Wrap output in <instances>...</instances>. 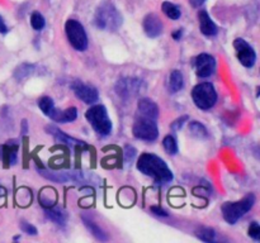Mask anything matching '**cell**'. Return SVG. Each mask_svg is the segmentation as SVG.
Wrapping results in <instances>:
<instances>
[{"label": "cell", "mask_w": 260, "mask_h": 243, "mask_svg": "<svg viewBox=\"0 0 260 243\" xmlns=\"http://www.w3.org/2000/svg\"><path fill=\"white\" fill-rule=\"evenodd\" d=\"M137 169L157 184H167L173 180V172L167 162L154 153H142L137 159Z\"/></svg>", "instance_id": "obj_1"}, {"label": "cell", "mask_w": 260, "mask_h": 243, "mask_svg": "<svg viewBox=\"0 0 260 243\" xmlns=\"http://www.w3.org/2000/svg\"><path fill=\"white\" fill-rule=\"evenodd\" d=\"M94 24L102 30H117L122 24V15L111 2H104L96 8Z\"/></svg>", "instance_id": "obj_2"}, {"label": "cell", "mask_w": 260, "mask_h": 243, "mask_svg": "<svg viewBox=\"0 0 260 243\" xmlns=\"http://www.w3.org/2000/svg\"><path fill=\"white\" fill-rule=\"evenodd\" d=\"M255 201V195L249 194L246 195L244 199H241L240 201L225 202V204L222 205L223 219H225L229 224H235L240 218H243L244 215L254 207Z\"/></svg>", "instance_id": "obj_3"}, {"label": "cell", "mask_w": 260, "mask_h": 243, "mask_svg": "<svg viewBox=\"0 0 260 243\" xmlns=\"http://www.w3.org/2000/svg\"><path fill=\"white\" fill-rule=\"evenodd\" d=\"M86 120L94 131L101 136H109L112 132V122L104 105H94L85 113Z\"/></svg>", "instance_id": "obj_4"}, {"label": "cell", "mask_w": 260, "mask_h": 243, "mask_svg": "<svg viewBox=\"0 0 260 243\" xmlns=\"http://www.w3.org/2000/svg\"><path fill=\"white\" fill-rule=\"evenodd\" d=\"M192 99L196 106L202 110H208L217 101V93L211 83H202L194 86L192 91Z\"/></svg>", "instance_id": "obj_5"}, {"label": "cell", "mask_w": 260, "mask_h": 243, "mask_svg": "<svg viewBox=\"0 0 260 243\" xmlns=\"http://www.w3.org/2000/svg\"><path fill=\"white\" fill-rule=\"evenodd\" d=\"M65 33L68 37L69 43L75 48L76 51H85L88 48L89 40L85 29L79 20L69 19L65 23Z\"/></svg>", "instance_id": "obj_6"}, {"label": "cell", "mask_w": 260, "mask_h": 243, "mask_svg": "<svg viewBox=\"0 0 260 243\" xmlns=\"http://www.w3.org/2000/svg\"><path fill=\"white\" fill-rule=\"evenodd\" d=\"M132 133L135 138L141 139V141L152 142L159 136V128L155 119L147 118V116L140 115V118L136 119L132 127Z\"/></svg>", "instance_id": "obj_7"}, {"label": "cell", "mask_w": 260, "mask_h": 243, "mask_svg": "<svg viewBox=\"0 0 260 243\" xmlns=\"http://www.w3.org/2000/svg\"><path fill=\"white\" fill-rule=\"evenodd\" d=\"M234 48L236 51V56H238V60L244 67L251 68L255 65L256 61V53L254 51V48L246 42L243 38H236L234 40Z\"/></svg>", "instance_id": "obj_8"}, {"label": "cell", "mask_w": 260, "mask_h": 243, "mask_svg": "<svg viewBox=\"0 0 260 243\" xmlns=\"http://www.w3.org/2000/svg\"><path fill=\"white\" fill-rule=\"evenodd\" d=\"M71 89H73L76 98L80 99L83 103L94 104L95 101H98L99 94H98V90H96L94 86L88 85V84H84L81 83V81L76 80L71 84Z\"/></svg>", "instance_id": "obj_9"}, {"label": "cell", "mask_w": 260, "mask_h": 243, "mask_svg": "<svg viewBox=\"0 0 260 243\" xmlns=\"http://www.w3.org/2000/svg\"><path fill=\"white\" fill-rule=\"evenodd\" d=\"M216 71V60L208 53H201L196 58V72L200 77H210Z\"/></svg>", "instance_id": "obj_10"}, {"label": "cell", "mask_w": 260, "mask_h": 243, "mask_svg": "<svg viewBox=\"0 0 260 243\" xmlns=\"http://www.w3.org/2000/svg\"><path fill=\"white\" fill-rule=\"evenodd\" d=\"M140 88H141V80L139 78H121L116 84V93L123 99H128L140 93Z\"/></svg>", "instance_id": "obj_11"}, {"label": "cell", "mask_w": 260, "mask_h": 243, "mask_svg": "<svg viewBox=\"0 0 260 243\" xmlns=\"http://www.w3.org/2000/svg\"><path fill=\"white\" fill-rule=\"evenodd\" d=\"M162 25L161 19L157 17L156 14L151 13V14H147L144 19V30L146 33L147 37L150 38H156L159 37L162 33Z\"/></svg>", "instance_id": "obj_12"}, {"label": "cell", "mask_w": 260, "mask_h": 243, "mask_svg": "<svg viewBox=\"0 0 260 243\" xmlns=\"http://www.w3.org/2000/svg\"><path fill=\"white\" fill-rule=\"evenodd\" d=\"M0 158L5 166H13L18 161V143L9 141L4 146H0Z\"/></svg>", "instance_id": "obj_13"}, {"label": "cell", "mask_w": 260, "mask_h": 243, "mask_svg": "<svg viewBox=\"0 0 260 243\" xmlns=\"http://www.w3.org/2000/svg\"><path fill=\"white\" fill-rule=\"evenodd\" d=\"M198 22H200V29L201 32L205 35H216L218 32L217 25L215 24V22L212 20V18L210 17L206 10H200L198 12Z\"/></svg>", "instance_id": "obj_14"}, {"label": "cell", "mask_w": 260, "mask_h": 243, "mask_svg": "<svg viewBox=\"0 0 260 243\" xmlns=\"http://www.w3.org/2000/svg\"><path fill=\"white\" fill-rule=\"evenodd\" d=\"M137 110L142 116H147V118L155 119V120L159 118V106L151 99H141L137 104Z\"/></svg>", "instance_id": "obj_15"}, {"label": "cell", "mask_w": 260, "mask_h": 243, "mask_svg": "<svg viewBox=\"0 0 260 243\" xmlns=\"http://www.w3.org/2000/svg\"><path fill=\"white\" fill-rule=\"evenodd\" d=\"M50 118L57 123H71L78 118V109L74 108V106L65 109V110L55 108V110L51 113Z\"/></svg>", "instance_id": "obj_16"}, {"label": "cell", "mask_w": 260, "mask_h": 243, "mask_svg": "<svg viewBox=\"0 0 260 243\" xmlns=\"http://www.w3.org/2000/svg\"><path fill=\"white\" fill-rule=\"evenodd\" d=\"M46 132H47V133H50L51 136H53V138H55L57 142H62V143H66V144H76V146H79V144H83V142L81 141L68 136V134H65L62 131H60V129L56 128V127H53V126L46 127Z\"/></svg>", "instance_id": "obj_17"}, {"label": "cell", "mask_w": 260, "mask_h": 243, "mask_svg": "<svg viewBox=\"0 0 260 243\" xmlns=\"http://www.w3.org/2000/svg\"><path fill=\"white\" fill-rule=\"evenodd\" d=\"M40 174L42 175L45 179L51 180V181L60 182V184H63V182L69 181V180H78V174H66V172H55V171H46V170H41Z\"/></svg>", "instance_id": "obj_18"}, {"label": "cell", "mask_w": 260, "mask_h": 243, "mask_svg": "<svg viewBox=\"0 0 260 243\" xmlns=\"http://www.w3.org/2000/svg\"><path fill=\"white\" fill-rule=\"evenodd\" d=\"M183 85H184L183 73L179 70L172 71V73L169 76V81H168V90L172 94H175L182 90Z\"/></svg>", "instance_id": "obj_19"}, {"label": "cell", "mask_w": 260, "mask_h": 243, "mask_svg": "<svg viewBox=\"0 0 260 243\" xmlns=\"http://www.w3.org/2000/svg\"><path fill=\"white\" fill-rule=\"evenodd\" d=\"M83 222H84V224H85V227L88 228L89 230H90V233L94 235V237L98 238L99 240H107V239H108L106 232H104V230L102 229V228L99 227L98 224H95V223H94L93 220L90 219V218L83 217Z\"/></svg>", "instance_id": "obj_20"}, {"label": "cell", "mask_w": 260, "mask_h": 243, "mask_svg": "<svg viewBox=\"0 0 260 243\" xmlns=\"http://www.w3.org/2000/svg\"><path fill=\"white\" fill-rule=\"evenodd\" d=\"M161 10L164 12V14L167 15L168 18H170V19H173V20L179 19L180 15H182V12H180L179 7H177V5L173 4V3H169V2L162 3Z\"/></svg>", "instance_id": "obj_21"}, {"label": "cell", "mask_w": 260, "mask_h": 243, "mask_svg": "<svg viewBox=\"0 0 260 243\" xmlns=\"http://www.w3.org/2000/svg\"><path fill=\"white\" fill-rule=\"evenodd\" d=\"M189 131H190V134H192L193 137H196V138L202 139V138H207L208 137L207 128H206L202 123H200V122H190Z\"/></svg>", "instance_id": "obj_22"}, {"label": "cell", "mask_w": 260, "mask_h": 243, "mask_svg": "<svg viewBox=\"0 0 260 243\" xmlns=\"http://www.w3.org/2000/svg\"><path fill=\"white\" fill-rule=\"evenodd\" d=\"M35 72V66L30 65V63H22L20 66H18L17 68H15V72H14V77L17 78V80H23V78L28 77V76H30L32 73Z\"/></svg>", "instance_id": "obj_23"}, {"label": "cell", "mask_w": 260, "mask_h": 243, "mask_svg": "<svg viewBox=\"0 0 260 243\" xmlns=\"http://www.w3.org/2000/svg\"><path fill=\"white\" fill-rule=\"evenodd\" d=\"M46 217H47L50 220H52V222H55L56 224L63 225L66 222L65 214H63L61 210L50 209V208H47V209H46Z\"/></svg>", "instance_id": "obj_24"}, {"label": "cell", "mask_w": 260, "mask_h": 243, "mask_svg": "<svg viewBox=\"0 0 260 243\" xmlns=\"http://www.w3.org/2000/svg\"><path fill=\"white\" fill-rule=\"evenodd\" d=\"M38 106H40L41 110L43 111V114H46L47 116L51 115L53 110H55V104H53V100L50 98V96H43L38 100Z\"/></svg>", "instance_id": "obj_25"}, {"label": "cell", "mask_w": 260, "mask_h": 243, "mask_svg": "<svg viewBox=\"0 0 260 243\" xmlns=\"http://www.w3.org/2000/svg\"><path fill=\"white\" fill-rule=\"evenodd\" d=\"M196 234H197V237L200 238L201 240H203V242H213V240H215L216 233L212 228L201 227Z\"/></svg>", "instance_id": "obj_26"}, {"label": "cell", "mask_w": 260, "mask_h": 243, "mask_svg": "<svg viewBox=\"0 0 260 243\" xmlns=\"http://www.w3.org/2000/svg\"><path fill=\"white\" fill-rule=\"evenodd\" d=\"M30 25L35 30H41L45 28L46 20L40 12H33L30 15Z\"/></svg>", "instance_id": "obj_27"}, {"label": "cell", "mask_w": 260, "mask_h": 243, "mask_svg": "<svg viewBox=\"0 0 260 243\" xmlns=\"http://www.w3.org/2000/svg\"><path fill=\"white\" fill-rule=\"evenodd\" d=\"M162 146H164L165 151L169 154H177L178 153V143L177 139L173 136H167L162 141Z\"/></svg>", "instance_id": "obj_28"}, {"label": "cell", "mask_w": 260, "mask_h": 243, "mask_svg": "<svg viewBox=\"0 0 260 243\" xmlns=\"http://www.w3.org/2000/svg\"><path fill=\"white\" fill-rule=\"evenodd\" d=\"M135 157H136V149L132 146H129V144L124 147V162L129 165L134 161Z\"/></svg>", "instance_id": "obj_29"}, {"label": "cell", "mask_w": 260, "mask_h": 243, "mask_svg": "<svg viewBox=\"0 0 260 243\" xmlns=\"http://www.w3.org/2000/svg\"><path fill=\"white\" fill-rule=\"evenodd\" d=\"M249 235L253 238L254 240L260 239V225L258 222H253L249 227Z\"/></svg>", "instance_id": "obj_30"}, {"label": "cell", "mask_w": 260, "mask_h": 243, "mask_svg": "<svg viewBox=\"0 0 260 243\" xmlns=\"http://www.w3.org/2000/svg\"><path fill=\"white\" fill-rule=\"evenodd\" d=\"M20 229H22L23 232L27 233V234H29V235H36L38 233L37 228H36L35 225H32L30 223H28V222L20 223Z\"/></svg>", "instance_id": "obj_31"}, {"label": "cell", "mask_w": 260, "mask_h": 243, "mask_svg": "<svg viewBox=\"0 0 260 243\" xmlns=\"http://www.w3.org/2000/svg\"><path fill=\"white\" fill-rule=\"evenodd\" d=\"M188 119H189V116H188V115H183V116H180L179 119H177V120L173 122V124H172V129H173V131H179V129L183 127V124H184L185 122L188 120Z\"/></svg>", "instance_id": "obj_32"}, {"label": "cell", "mask_w": 260, "mask_h": 243, "mask_svg": "<svg viewBox=\"0 0 260 243\" xmlns=\"http://www.w3.org/2000/svg\"><path fill=\"white\" fill-rule=\"evenodd\" d=\"M151 212L155 215H159V217H168V213L164 209H161L160 207H151Z\"/></svg>", "instance_id": "obj_33"}, {"label": "cell", "mask_w": 260, "mask_h": 243, "mask_svg": "<svg viewBox=\"0 0 260 243\" xmlns=\"http://www.w3.org/2000/svg\"><path fill=\"white\" fill-rule=\"evenodd\" d=\"M0 33H2V34L8 33V27H7V24H5L4 19L2 18V15H0Z\"/></svg>", "instance_id": "obj_34"}, {"label": "cell", "mask_w": 260, "mask_h": 243, "mask_svg": "<svg viewBox=\"0 0 260 243\" xmlns=\"http://www.w3.org/2000/svg\"><path fill=\"white\" fill-rule=\"evenodd\" d=\"M182 34H183V29H178L173 33V38H174L175 40H179L180 38H182Z\"/></svg>", "instance_id": "obj_35"}, {"label": "cell", "mask_w": 260, "mask_h": 243, "mask_svg": "<svg viewBox=\"0 0 260 243\" xmlns=\"http://www.w3.org/2000/svg\"><path fill=\"white\" fill-rule=\"evenodd\" d=\"M189 2H190V4L193 5V7L198 8V7H201V5H202L203 3L206 2V0H189Z\"/></svg>", "instance_id": "obj_36"}, {"label": "cell", "mask_w": 260, "mask_h": 243, "mask_svg": "<svg viewBox=\"0 0 260 243\" xmlns=\"http://www.w3.org/2000/svg\"><path fill=\"white\" fill-rule=\"evenodd\" d=\"M28 132V122L25 119L22 120V134H25Z\"/></svg>", "instance_id": "obj_37"}]
</instances>
